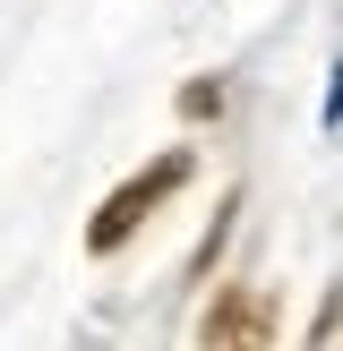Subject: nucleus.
Segmentation results:
<instances>
[{
  "label": "nucleus",
  "instance_id": "nucleus-1",
  "mask_svg": "<svg viewBox=\"0 0 343 351\" xmlns=\"http://www.w3.org/2000/svg\"><path fill=\"white\" fill-rule=\"evenodd\" d=\"M189 180H198V146H163V154H146L129 180H112V189L95 197V215H86V257H120V249H129V240L146 232V223L163 215Z\"/></svg>",
  "mask_w": 343,
  "mask_h": 351
},
{
  "label": "nucleus",
  "instance_id": "nucleus-2",
  "mask_svg": "<svg viewBox=\"0 0 343 351\" xmlns=\"http://www.w3.org/2000/svg\"><path fill=\"white\" fill-rule=\"evenodd\" d=\"M249 343H274V300H257L249 283H215L198 317V351H249Z\"/></svg>",
  "mask_w": 343,
  "mask_h": 351
},
{
  "label": "nucleus",
  "instance_id": "nucleus-3",
  "mask_svg": "<svg viewBox=\"0 0 343 351\" xmlns=\"http://www.w3.org/2000/svg\"><path fill=\"white\" fill-rule=\"evenodd\" d=\"M180 112H189V120H206V112H223V86H189V95H180Z\"/></svg>",
  "mask_w": 343,
  "mask_h": 351
},
{
  "label": "nucleus",
  "instance_id": "nucleus-4",
  "mask_svg": "<svg viewBox=\"0 0 343 351\" xmlns=\"http://www.w3.org/2000/svg\"><path fill=\"white\" fill-rule=\"evenodd\" d=\"M249 351H266V343H249Z\"/></svg>",
  "mask_w": 343,
  "mask_h": 351
}]
</instances>
